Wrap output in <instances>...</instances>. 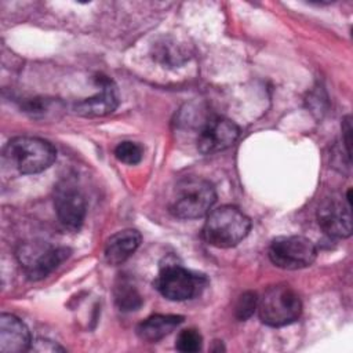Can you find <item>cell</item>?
I'll return each instance as SVG.
<instances>
[{"label": "cell", "mask_w": 353, "mask_h": 353, "mask_svg": "<svg viewBox=\"0 0 353 353\" xmlns=\"http://www.w3.org/2000/svg\"><path fill=\"white\" fill-rule=\"evenodd\" d=\"M30 332L25 323L14 314H0V352L21 353L30 347Z\"/></svg>", "instance_id": "obj_12"}, {"label": "cell", "mask_w": 353, "mask_h": 353, "mask_svg": "<svg viewBox=\"0 0 353 353\" xmlns=\"http://www.w3.org/2000/svg\"><path fill=\"white\" fill-rule=\"evenodd\" d=\"M203 345V336L201 334L194 330V328H186L182 330L178 336H176V342H175V347L179 352L183 353H194L199 352L201 349Z\"/></svg>", "instance_id": "obj_17"}, {"label": "cell", "mask_w": 353, "mask_h": 353, "mask_svg": "<svg viewBox=\"0 0 353 353\" xmlns=\"http://www.w3.org/2000/svg\"><path fill=\"white\" fill-rule=\"evenodd\" d=\"M4 159L19 174H37L47 170L57 159V150L46 139L15 137L4 148Z\"/></svg>", "instance_id": "obj_3"}, {"label": "cell", "mask_w": 353, "mask_h": 353, "mask_svg": "<svg viewBox=\"0 0 353 353\" xmlns=\"http://www.w3.org/2000/svg\"><path fill=\"white\" fill-rule=\"evenodd\" d=\"M216 201L214 185L200 176L182 178L174 188L170 212L179 219H197L210 212Z\"/></svg>", "instance_id": "obj_1"}, {"label": "cell", "mask_w": 353, "mask_h": 353, "mask_svg": "<svg viewBox=\"0 0 353 353\" xmlns=\"http://www.w3.org/2000/svg\"><path fill=\"white\" fill-rule=\"evenodd\" d=\"M95 80H97V84L99 85V92L74 103L73 109L80 116H84V117L105 116L112 113L119 105L117 90L113 81L103 74L97 76Z\"/></svg>", "instance_id": "obj_11"}, {"label": "cell", "mask_w": 353, "mask_h": 353, "mask_svg": "<svg viewBox=\"0 0 353 353\" xmlns=\"http://www.w3.org/2000/svg\"><path fill=\"white\" fill-rule=\"evenodd\" d=\"M258 306V296L255 292L252 291H248V292H244L243 295H240L237 303H236V317L241 321L247 320L248 317L252 316V313L255 312Z\"/></svg>", "instance_id": "obj_18"}, {"label": "cell", "mask_w": 353, "mask_h": 353, "mask_svg": "<svg viewBox=\"0 0 353 353\" xmlns=\"http://www.w3.org/2000/svg\"><path fill=\"white\" fill-rule=\"evenodd\" d=\"M114 301L120 310L134 312L142 305V296L138 290L127 280H121L114 288Z\"/></svg>", "instance_id": "obj_15"}, {"label": "cell", "mask_w": 353, "mask_h": 353, "mask_svg": "<svg viewBox=\"0 0 353 353\" xmlns=\"http://www.w3.org/2000/svg\"><path fill=\"white\" fill-rule=\"evenodd\" d=\"M258 314L269 327H283L296 321L302 313L299 295L287 284L269 287L258 299Z\"/></svg>", "instance_id": "obj_4"}, {"label": "cell", "mask_w": 353, "mask_h": 353, "mask_svg": "<svg viewBox=\"0 0 353 353\" xmlns=\"http://www.w3.org/2000/svg\"><path fill=\"white\" fill-rule=\"evenodd\" d=\"M141 234L135 229H123L112 234L103 250V255L108 263L120 265L125 262L139 247Z\"/></svg>", "instance_id": "obj_13"}, {"label": "cell", "mask_w": 353, "mask_h": 353, "mask_svg": "<svg viewBox=\"0 0 353 353\" xmlns=\"http://www.w3.org/2000/svg\"><path fill=\"white\" fill-rule=\"evenodd\" d=\"M114 156L119 161L128 164V165H134L142 160L143 149L137 142L123 141L114 148Z\"/></svg>", "instance_id": "obj_16"}, {"label": "cell", "mask_w": 353, "mask_h": 353, "mask_svg": "<svg viewBox=\"0 0 353 353\" xmlns=\"http://www.w3.org/2000/svg\"><path fill=\"white\" fill-rule=\"evenodd\" d=\"M317 256L316 245L303 236H281L269 247V258L273 265L285 270H296L310 266Z\"/></svg>", "instance_id": "obj_6"}, {"label": "cell", "mask_w": 353, "mask_h": 353, "mask_svg": "<svg viewBox=\"0 0 353 353\" xmlns=\"http://www.w3.org/2000/svg\"><path fill=\"white\" fill-rule=\"evenodd\" d=\"M240 128L226 117H210L197 135V149L203 154H215L230 148L239 138Z\"/></svg>", "instance_id": "obj_9"}, {"label": "cell", "mask_w": 353, "mask_h": 353, "mask_svg": "<svg viewBox=\"0 0 353 353\" xmlns=\"http://www.w3.org/2000/svg\"><path fill=\"white\" fill-rule=\"evenodd\" d=\"M352 204L339 196L325 197L317 210L320 228L331 237L346 239L352 234Z\"/></svg>", "instance_id": "obj_10"}, {"label": "cell", "mask_w": 353, "mask_h": 353, "mask_svg": "<svg viewBox=\"0 0 353 353\" xmlns=\"http://www.w3.org/2000/svg\"><path fill=\"white\" fill-rule=\"evenodd\" d=\"M250 218L234 205H222L207 214L203 239L214 247L230 248L237 245L250 232Z\"/></svg>", "instance_id": "obj_2"}, {"label": "cell", "mask_w": 353, "mask_h": 353, "mask_svg": "<svg viewBox=\"0 0 353 353\" xmlns=\"http://www.w3.org/2000/svg\"><path fill=\"white\" fill-rule=\"evenodd\" d=\"M183 321L182 316L176 314H152L137 327V335L146 342H157L167 336Z\"/></svg>", "instance_id": "obj_14"}, {"label": "cell", "mask_w": 353, "mask_h": 353, "mask_svg": "<svg viewBox=\"0 0 353 353\" xmlns=\"http://www.w3.org/2000/svg\"><path fill=\"white\" fill-rule=\"evenodd\" d=\"M153 284L164 298L186 301L197 296L205 287L207 280L204 276L193 273L174 261H165Z\"/></svg>", "instance_id": "obj_5"}, {"label": "cell", "mask_w": 353, "mask_h": 353, "mask_svg": "<svg viewBox=\"0 0 353 353\" xmlns=\"http://www.w3.org/2000/svg\"><path fill=\"white\" fill-rule=\"evenodd\" d=\"M54 207L59 222L65 228L70 230L80 229L85 218V200L73 181L63 179L57 185Z\"/></svg>", "instance_id": "obj_8"}, {"label": "cell", "mask_w": 353, "mask_h": 353, "mask_svg": "<svg viewBox=\"0 0 353 353\" xmlns=\"http://www.w3.org/2000/svg\"><path fill=\"white\" fill-rule=\"evenodd\" d=\"M70 255L68 247L30 245L21 247L18 256L29 280L37 281L47 277Z\"/></svg>", "instance_id": "obj_7"}]
</instances>
